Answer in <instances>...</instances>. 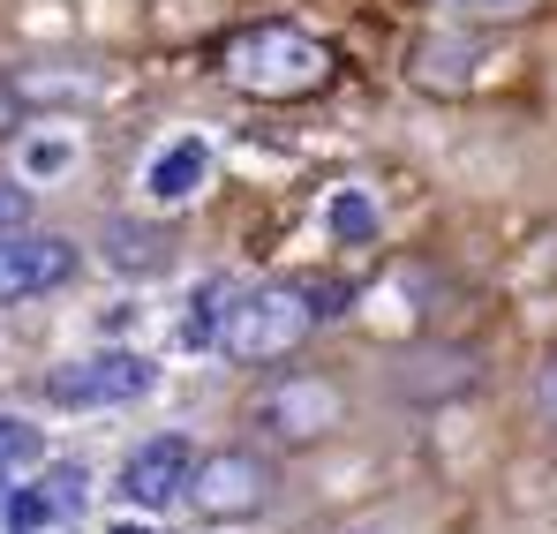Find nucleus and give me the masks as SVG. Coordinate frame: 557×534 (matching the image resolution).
<instances>
[{"mask_svg": "<svg viewBox=\"0 0 557 534\" xmlns=\"http://www.w3.org/2000/svg\"><path fill=\"white\" fill-rule=\"evenodd\" d=\"M324 76H332V53L286 23H264V30L226 46V84L249 90V98H309Z\"/></svg>", "mask_w": 557, "mask_h": 534, "instance_id": "obj_1", "label": "nucleus"}, {"mask_svg": "<svg viewBox=\"0 0 557 534\" xmlns=\"http://www.w3.org/2000/svg\"><path fill=\"white\" fill-rule=\"evenodd\" d=\"M317 324H324V316H317L309 286H264V294L226 301L219 355H226V361H278V355H294Z\"/></svg>", "mask_w": 557, "mask_h": 534, "instance_id": "obj_2", "label": "nucleus"}, {"mask_svg": "<svg viewBox=\"0 0 557 534\" xmlns=\"http://www.w3.org/2000/svg\"><path fill=\"white\" fill-rule=\"evenodd\" d=\"M159 384V369L144 355H91V361H69L46 376V392L61 407H121V399H144Z\"/></svg>", "mask_w": 557, "mask_h": 534, "instance_id": "obj_3", "label": "nucleus"}, {"mask_svg": "<svg viewBox=\"0 0 557 534\" xmlns=\"http://www.w3.org/2000/svg\"><path fill=\"white\" fill-rule=\"evenodd\" d=\"M188 474H196V451L188 437H151V445H136L121 459V497L136 505V512H166L174 497H188Z\"/></svg>", "mask_w": 557, "mask_h": 534, "instance_id": "obj_4", "label": "nucleus"}, {"mask_svg": "<svg viewBox=\"0 0 557 534\" xmlns=\"http://www.w3.org/2000/svg\"><path fill=\"white\" fill-rule=\"evenodd\" d=\"M188 505H196L203 520H242V512H257V505H264V467H257V451H211V459H196Z\"/></svg>", "mask_w": 557, "mask_h": 534, "instance_id": "obj_5", "label": "nucleus"}, {"mask_svg": "<svg viewBox=\"0 0 557 534\" xmlns=\"http://www.w3.org/2000/svg\"><path fill=\"white\" fill-rule=\"evenodd\" d=\"M264 422H272V437H286V445H309V437H324L339 422V392L324 376H286V384L264 392Z\"/></svg>", "mask_w": 557, "mask_h": 534, "instance_id": "obj_6", "label": "nucleus"}, {"mask_svg": "<svg viewBox=\"0 0 557 534\" xmlns=\"http://www.w3.org/2000/svg\"><path fill=\"white\" fill-rule=\"evenodd\" d=\"M76 271V249L53 241V234H30V241H0V309L8 301H30L46 286H61Z\"/></svg>", "mask_w": 557, "mask_h": 534, "instance_id": "obj_7", "label": "nucleus"}, {"mask_svg": "<svg viewBox=\"0 0 557 534\" xmlns=\"http://www.w3.org/2000/svg\"><path fill=\"white\" fill-rule=\"evenodd\" d=\"M203 174H211V144H203V136H174V144L151 159L144 188H151V203H188V196L203 188Z\"/></svg>", "mask_w": 557, "mask_h": 534, "instance_id": "obj_8", "label": "nucleus"}, {"mask_svg": "<svg viewBox=\"0 0 557 534\" xmlns=\"http://www.w3.org/2000/svg\"><path fill=\"white\" fill-rule=\"evenodd\" d=\"M324 226H332V241H376V203L362 188H339L324 203Z\"/></svg>", "mask_w": 557, "mask_h": 534, "instance_id": "obj_9", "label": "nucleus"}, {"mask_svg": "<svg viewBox=\"0 0 557 534\" xmlns=\"http://www.w3.org/2000/svg\"><path fill=\"white\" fill-rule=\"evenodd\" d=\"M0 520H8V534H38L46 520H61V512H53V497H46V489H15V497L0 505Z\"/></svg>", "mask_w": 557, "mask_h": 534, "instance_id": "obj_10", "label": "nucleus"}, {"mask_svg": "<svg viewBox=\"0 0 557 534\" xmlns=\"http://www.w3.org/2000/svg\"><path fill=\"white\" fill-rule=\"evenodd\" d=\"M30 459H38V430L15 422V414H0V467H30Z\"/></svg>", "mask_w": 557, "mask_h": 534, "instance_id": "obj_11", "label": "nucleus"}, {"mask_svg": "<svg viewBox=\"0 0 557 534\" xmlns=\"http://www.w3.org/2000/svg\"><path fill=\"white\" fill-rule=\"evenodd\" d=\"M46 497H53V512H76L84 505V467H53V489Z\"/></svg>", "mask_w": 557, "mask_h": 534, "instance_id": "obj_12", "label": "nucleus"}, {"mask_svg": "<svg viewBox=\"0 0 557 534\" xmlns=\"http://www.w3.org/2000/svg\"><path fill=\"white\" fill-rule=\"evenodd\" d=\"M437 8H460V15H528L535 0H437Z\"/></svg>", "mask_w": 557, "mask_h": 534, "instance_id": "obj_13", "label": "nucleus"}, {"mask_svg": "<svg viewBox=\"0 0 557 534\" xmlns=\"http://www.w3.org/2000/svg\"><path fill=\"white\" fill-rule=\"evenodd\" d=\"M23 219H30V196L15 181H0V226H23Z\"/></svg>", "mask_w": 557, "mask_h": 534, "instance_id": "obj_14", "label": "nucleus"}, {"mask_svg": "<svg viewBox=\"0 0 557 534\" xmlns=\"http://www.w3.org/2000/svg\"><path fill=\"white\" fill-rule=\"evenodd\" d=\"M61 159H69V151H61V144H30V174H53V166H61Z\"/></svg>", "mask_w": 557, "mask_h": 534, "instance_id": "obj_15", "label": "nucleus"}, {"mask_svg": "<svg viewBox=\"0 0 557 534\" xmlns=\"http://www.w3.org/2000/svg\"><path fill=\"white\" fill-rule=\"evenodd\" d=\"M15 121H23V105H15V90L0 84V136H8V128H15Z\"/></svg>", "mask_w": 557, "mask_h": 534, "instance_id": "obj_16", "label": "nucleus"}, {"mask_svg": "<svg viewBox=\"0 0 557 534\" xmlns=\"http://www.w3.org/2000/svg\"><path fill=\"white\" fill-rule=\"evenodd\" d=\"M113 534H151V527H113Z\"/></svg>", "mask_w": 557, "mask_h": 534, "instance_id": "obj_17", "label": "nucleus"}, {"mask_svg": "<svg viewBox=\"0 0 557 534\" xmlns=\"http://www.w3.org/2000/svg\"><path fill=\"white\" fill-rule=\"evenodd\" d=\"M355 534H376V527H355Z\"/></svg>", "mask_w": 557, "mask_h": 534, "instance_id": "obj_18", "label": "nucleus"}, {"mask_svg": "<svg viewBox=\"0 0 557 534\" xmlns=\"http://www.w3.org/2000/svg\"><path fill=\"white\" fill-rule=\"evenodd\" d=\"M0 505H8V497H0Z\"/></svg>", "mask_w": 557, "mask_h": 534, "instance_id": "obj_19", "label": "nucleus"}]
</instances>
